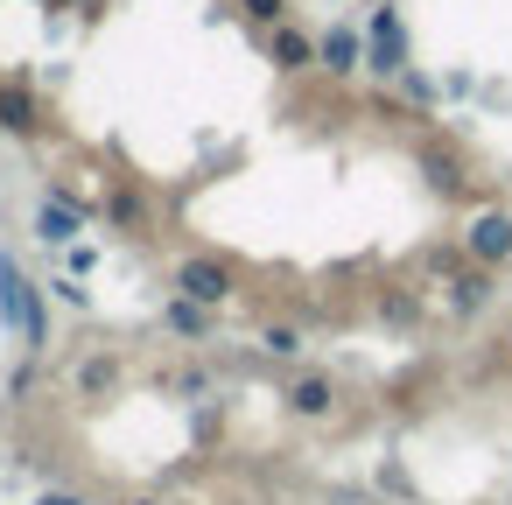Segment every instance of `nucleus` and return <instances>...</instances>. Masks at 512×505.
I'll list each match as a JSON object with an SVG mask.
<instances>
[{
    "label": "nucleus",
    "instance_id": "4",
    "mask_svg": "<svg viewBox=\"0 0 512 505\" xmlns=\"http://www.w3.org/2000/svg\"><path fill=\"white\" fill-rule=\"evenodd\" d=\"M288 407H295L302 421H323V414L337 407V386H330L323 372H309V379H295V386H288Z\"/></svg>",
    "mask_w": 512,
    "mask_h": 505
},
{
    "label": "nucleus",
    "instance_id": "13",
    "mask_svg": "<svg viewBox=\"0 0 512 505\" xmlns=\"http://www.w3.org/2000/svg\"><path fill=\"white\" fill-rule=\"evenodd\" d=\"M246 15L253 22H281V0H246Z\"/></svg>",
    "mask_w": 512,
    "mask_h": 505
},
{
    "label": "nucleus",
    "instance_id": "12",
    "mask_svg": "<svg viewBox=\"0 0 512 505\" xmlns=\"http://www.w3.org/2000/svg\"><path fill=\"white\" fill-rule=\"evenodd\" d=\"M106 379H113V358H85V372H78V386H85V393H99Z\"/></svg>",
    "mask_w": 512,
    "mask_h": 505
},
{
    "label": "nucleus",
    "instance_id": "3",
    "mask_svg": "<svg viewBox=\"0 0 512 505\" xmlns=\"http://www.w3.org/2000/svg\"><path fill=\"white\" fill-rule=\"evenodd\" d=\"M176 295H190V302L218 309V302L232 295V274H225L218 260H183V267H176Z\"/></svg>",
    "mask_w": 512,
    "mask_h": 505
},
{
    "label": "nucleus",
    "instance_id": "15",
    "mask_svg": "<svg viewBox=\"0 0 512 505\" xmlns=\"http://www.w3.org/2000/svg\"><path fill=\"white\" fill-rule=\"evenodd\" d=\"M134 505H162V498H134Z\"/></svg>",
    "mask_w": 512,
    "mask_h": 505
},
{
    "label": "nucleus",
    "instance_id": "5",
    "mask_svg": "<svg viewBox=\"0 0 512 505\" xmlns=\"http://www.w3.org/2000/svg\"><path fill=\"white\" fill-rule=\"evenodd\" d=\"M484 302H491V267H470V274L449 281V309H456V316H477Z\"/></svg>",
    "mask_w": 512,
    "mask_h": 505
},
{
    "label": "nucleus",
    "instance_id": "8",
    "mask_svg": "<svg viewBox=\"0 0 512 505\" xmlns=\"http://www.w3.org/2000/svg\"><path fill=\"white\" fill-rule=\"evenodd\" d=\"M323 64H330V78H351L358 71V36H344V29L323 36Z\"/></svg>",
    "mask_w": 512,
    "mask_h": 505
},
{
    "label": "nucleus",
    "instance_id": "14",
    "mask_svg": "<svg viewBox=\"0 0 512 505\" xmlns=\"http://www.w3.org/2000/svg\"><path fill=\"white\" fill-rule=\"evenodd\" d=\"M36 505H85V498H78V491H43Z\"/></svg>",
    "mask_w": 512,
    "mask_h": 505
},
{
    "label": "nucleus",
    "instance_id": "10",
    "mask_svg": "<svg viewBox=\"0 0 512 505\" xmlns=\"http://www.w3.org/2000/svg\"><path fill=\"white\" fill-rule=\"evenodd\" d=\"M162 316H169V330H190V337H204V330H211V316H204V302H190V295H176V302H169Z\"/></svg>",
    "mask_w": 512,
    "mask_h": 505
},
{
    "label": "nucleus",
    "instance_id": "6",
    "mask_svg": "<svg viewBox=\"0 0 512 505\" xmlns=\"http://www.w3.org/2000/svg\"><path fill=\"white\" fill-rule=\"evenodd\" d=\"M0 127H8V134H36V99L15 92V85H0Z\"/></svg>",
    "mask_w": 512,
    "mask_h": 505
},
{
    "label": "nucleus",
    "instance_id": "11",
    "mask_svg": "<svg viewBox=\"0 0 512 505\" xmlns=\"http://www.w3.org/2000/svg\"><path fill=\"white\" fill-rule=\"evenodd\" d=\"M260 344H267V358H295V351H302V330H288V323H267V337H260Z\"/></svg>",
    "mask_w": 512,
    "mask_h": 505
},
{
    "label": "nucleus",
    "instance_id": "1",
    "mask_svg": "<svg viewBox=\"0 0 512 505\" xmlns=\"http://www.w3.org/2000/svg\"><path fill=\"white\" fill-rule=\"evenodd\" d=\"M0 316H8V330H22V344L29 351H43L50 344V316H43V302H36V288H29V274L0 253Z\"/></svg>",
    "mask_w": 512,
    "mask_h": 505
},
{
    "label": "nucleus",
    "instance_id": "2",
    "mask_svg": "<svg viewBox=\"0 0 512 505\" xmlns=\"http://www.w3.org/2000/svg\"><path fill=\"white\" fill-rule=\"evenodd\" d=\"M463 253H470L477 267H505V260H512V218H505V211H484V218L470 225Z\"/></svg>",
    "mask_w": 512,
    "mask_h": 505
},
{
    "label": "nucleus",
    "instance_id": "7",
    "mask_svg": "<svg viewBox=\"0 0 512 505\" xmlns=\"http://www.w3.org/2000/svg\"><path fill=\"white\" fill-rule=\"evenodd\" d=\"M36 239H50V246H71V239H78V218H71L64 204H43V211H36Z\"/></svg>",
    "mask_w": 512,
    "mask_h": 505
},
{
    "label": "nucleus",
    "instance_id": "9",
    "mask_svg": "<svg viewBox=\"0 0 512 505\" xmlns=\"http://www.w3.org/2000/svg\"><path fill=\"white\" fill-rule=\"evenodd\" d=\"M274 57H281V71H309V36H295V29H274Z\"/></svg>",
    "mask_w": 512,
    "mask_h": 505
}]
</instances>
